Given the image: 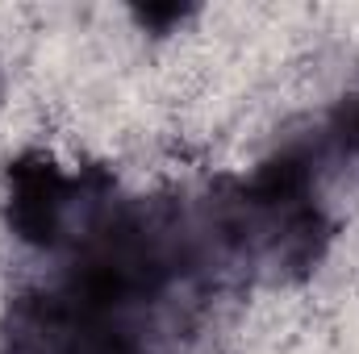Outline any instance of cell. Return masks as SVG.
Returning <instances> with one entry per match:
<instances>
[{
	"mask_svg": "<svg viewBox=\"0 0 359 354\" xmlns=\"http://www.w3.org/2000/svg\"><path fill=\"white\" fill-rule=\"evenodd\" d=\"M301 179H305V171H301L297 159L268 163V167L259 171V179H255V196H259V200H284V196H292V192L301 187Z\"/></svg>",
	"mask_w": 359,
	"mask_h": 354,
	"instance_id": "cell-2",
	"label": "cell"
},
{
	"mask_svg": "<svg viewBox=\"0 0 359 354\" xmlns=\"http://www.w3.org/2000/svg\"><path fill=\"white\" fill-rule=\"evenodd\" d=\"M13 204L8 221L25 242H55L63 213V176L46 159H21L13 167Z\"/></svg>",
	"mask_w": 359,
	"mask_h": 354,
	"instance_id": "cell-1",
	"label": "cell"
}]
</instances>
